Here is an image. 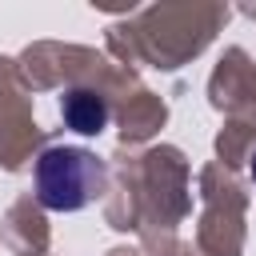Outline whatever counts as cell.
<instances>
[{
	"instance_id": "cell-1",
	"label": "cell",
	"mask_w": 256,
	"mask_h": 256,
	"mask_svg": "<svg viewBox=\"0 0 256 256\" xmlns=\"http://www.w3.org/2000/svg\"><path fill=\"white\" fill-rule=\"evenodd\" d=\"M104 176L108 172L96 152L80 144H52L32 168V188L48 212H80L104 192Z\"/></svg>"
},
{
	"instance_id": "cell-2",
	"label": "cell",
	"mask_w": 256,
	"mask_h": 256,
	"mask_svg": "<svg viewBox=\"0 0 256 256\" xmlns=\"http://www.w3.org/2000/svg\"><path fill=\"white\" fill-rule=\"evenodd\" d=\"M60 116H64V124H68L72 132L96 136V132L108 128L112 108H108V100H104L96 88H68V92L60 96Z\"/></svg>"
},
{
	"instance_id": "cell-3",
	"label": "cell",
	"mask_w": 256,
	"mask_h": 256,
	"mask_svg": "<svg viewBox=\"0 0 256 256\" xmlns=\"http://www.w3.org/2000/svg\"><path fill=\"white\" fill-rule=\"evenodd\" d=\"M248 172H252V184H256V160H252V168H248Z\"/></svg>"
}]
</instances>
